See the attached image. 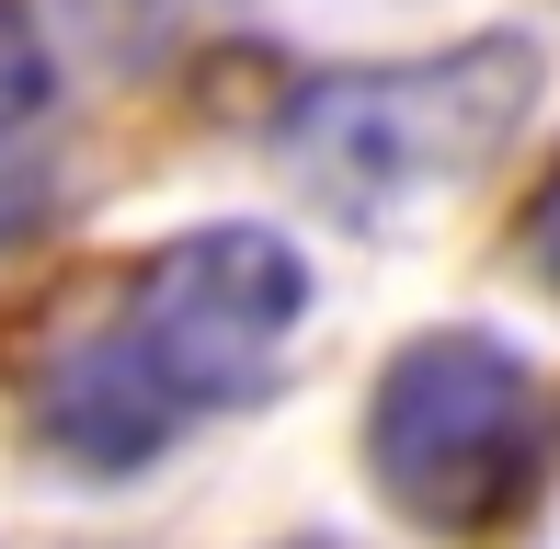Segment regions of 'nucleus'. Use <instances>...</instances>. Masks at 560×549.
<instances>
[{
    "label": "nucleus",
    "instance_id": "obj_1",
    "mask_svg": "<svg viewBox=\"0 0 560 549\" xmlns=\"http://www.w3.org/2000/svg\"><path fill=\"white\" fill-rule=\"evenodd\" d=\"M526 115H538V46L526 35H469V46H435V58L320 69L287 104L275 149H287L298 195L320 218L389 241V230H423L446 195H469L515 149Z\"/></svg>",
    "mask_w": 560,
    "mask_h": 549
},
{
    "label": "nucleus",
    "instance_id": "obj_2",
    "mask_svg": "<svg viewBox=\"0 0 560 549\" xmlns=\"http://www.w3.org/2000/svg\"><path fill=\"white\" fill-rule=\"evenodd\" d=\"M366 469L412 527L492 538L538 492V378L503 332H412L377 366Z\"/></svg>",
    "mask_w": 560,
    "mask_h": 549
},
{
    "label": "nucleus",
    "instance_id": "obj_3",
    "mask_svg": "<svg viewBox=\"0 0 560 549\" xmlns=\"http://www.w3.org/2000/svg\"><path fill=\"white\" fill-rule=\"evenodd\" d=\"M298 320H310V253L264 218H218V230H184L138 264L115 332L184 412H229L287 378Z\"/></svg>",
    "mask_w": 560,
    "mask_h": 549
},
{
    "label": "nucleus",
    "instance_id": "obj_4",
    "mask_svg": "<svg viewBox=\"0 0 560 549\" xmlns=\"http://www.w3.org/2000/svg\"><path fill=\"white\" fill-rule=\"evenodd\" d=\"M35 423H46V446H58L69 469H92V481H126V469H149V458L172 446L184 401H172V389L138 366V343H126V332H92L81 355L46 378Z\"/></svg>",
    "mask_w": 560,
    "mask_h": 549
},
{
    "label": "nucleus",
    "instance_id": "obj_5",
    "mask_svg": "<svg viewBox=\"0 0 560 549\" xmlns=\"http://www.w3.org/2000/svg\"><path fill=\"white\" fill-rule=\"evenodd\" d=\"M46 92H58V69H46V35L0 0V149H12L23 127L46 115Z\"/></svg>",
    "mask_w": 560,
    "mask_h": 549
},
{
    "label": "nucleus",
    "instance_id": "obj_6",
    "mask_svg": "<svg viewBox=\"0 0 560 549\" xmlns=\"http://www.w3.org/2000/svg\"><path fill=\"white\" fill-rule=\"evenodd\" d=\"M515 241H526V264H538L549 287H560V172H549L538 195H526V230H515Z\"/></svg>",
    "mask_w": 560,
    "mask_h": 549
},
{
    "label": "nucleus",
    "instance_id": "obj_7",
    "mask_svg": "<svg viewBox=\"0 0 560 549\" xmlns=\"http://www.w3.org/2000/svg\"><path fill=\"white\" fill-rule=\"evenodd\" d=\"M287 549H343V538H287Z\"/></svg>",
    "mask_w": 560,
    "mask_h": 549
}]
</instances>
